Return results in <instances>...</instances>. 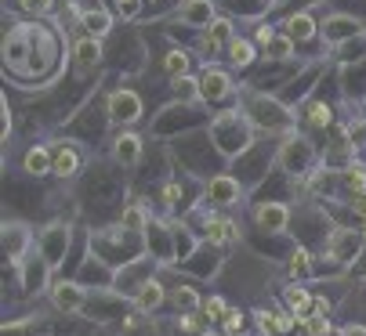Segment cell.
Returning a JSON list of instances; mask_svg holds the SVG:
<instances>
[{
    "instance_id": "cell-1",
    "label": "cell",
    "mask_w": 366,
    "mask_h": 336,
    "mask_svg": "<svg viewBox=\"0 0 366 336\" xmlns=\"http://www.w3.org/2000/svg\"><path fill=\"white\" fill-rule=\"evenodd\" d=\"M207 134H211L214 152L225 156V159H236V156L250 152V145H254V123L239 108L218 112V116L211 120V127H207Z\"/></svg>"
},
{
    "instance_id": "cell-2",
    "label": "cell",
    "mask_w": 366,
    "mask_h": 336,
    "mask_svg": "<svg viewBox=\"0 0 366 336\" xmlns=\"http://www.w3.org/2000/svg\"><path fill=\"white\" fill-rule=\"evenodd\" d=\"M59 66V33L51 26H33V58L26 76H44V73H55Z\"/></svg>"
},
{
    "instance_id": "cell-3",
    "label": "cell",
    "mask_w": 366,
    "mask_h": 336,
    "mask_svg": "<svg viewBox=\"0 0 366 336\" xmlns=\"http://www.w3.org/2000/svg\"><path fill=\"white\" fill-rule=\"evenodd\" d=\"M247 116H250L254 127H265V131H287L290 127V112L276 98H265V94L247 98Z\"/></svg>"
},
{
    "instance_id": "cell-4",
    "label": "cell",
    "mask_w": 366,
    "mask_h": 336,
    "mask_svg": "<svg viewBox=\"0 0 366 336\" xmlns=\"http://www.w3.org/2000/svg\"><path fill=\"white\" fill-rule=\"evenodd\" d=\"M29 58H33V26H15V29H8V36H4V66H8L15 76H26Z\"/></svg>"
},
{
    "instance_id": "cell-5",
    "label": "cell",
    "mask_w": 366,
    "mask_h": 336,
    "mask_svg": "<svg viewBox=\"0 0 366 336\" xmlns=\"http://www.w3.org/2000/svg\"><path fill=\"white\" fill-rule=\"evenodd\" d=\"M312 163H316V148H312V141L290 134L283 141V148H280V166L287 174H294V178H305V174H312Z\"/></svg>"
},
{
    "instance_id": "cell-6",
    "label": "cell",
    "mask_w": 366,
    "mask_h": 336,
    "mask_svg": "<svg viewBox=\"0 0 366 336\" xmlns=\"http://www.w3.org/2000/svg\"><path fill=\"white\" fill-rule=\"evenodd\" d=\"M69 239H73L69 224H47V228L36 235V253H40V257L51 264V268H59V264L66 260Z\"/></svg>"
},
{
    "instance_id": "cell-7",
    "label": "cell",
    "mask_w": 366,
    "mask_h": 336,
    "mask_svg": "<svg viewBox=\"0 0 366 336\" xmlns=\"http://www.w3.org/2000/svg\"><path fill=\"white\" fill-rule=\"evenodd\" d=\"M243 199V185L232 174H214L211 181L203 185V203L211 210H229Z\"/></svg>"
},
{
    "instance_id": "cell-8",
    "label": "cell",
    "mask_w": 366,
    "mask_h": 336,
    "mask_svg": "<svg viewBox=\"0 0 366 336\" xmlns=\"http://www.w3.org/2000/svg\"><path fill=\"white\" fill-rule=\"evenodd\" d=\"M87 290L84 282H76V278H62V282H51V304H55V311L62 315H76L87 307Z\"/></svg>"
},
{
    "instance_id": "cell-9",
    "label": "cell",
    "mask_w": 366,
    "mask_h": 336,
    "mask_svg": "<svg viewBox=\"0 0 366 336\" xmlns=\"http://www.w3.org/2000/svg\"><path fill=\"white\" fill-rule=\"evenodd\" d=\"M19 271H22L19 282H22V293H26V297L51 290V271H55V268H51V264H47L40 253H29V257L19 264Z\"/></svg>"
},
{
    "instance_id": "cell-10",
    "label": "cell",
    "mask_w": 366,
    "mask_h": 336,
    "mask_svg": "<svg viewBox=\"0 0 366 336\" xmlns=\"http://www.w3.org/2000/svg\"><path fill=\"white\" fill-rule=\"evenodd\" d=\"M323 246H327V257H334L337 264H352L366 243H362V232H355V228H334Z\"/></svg>"
},
{
    "instance_id": "cell-11",
    "label": "cell",
    "mask_w": 366,
    "mask_h": 336,
    "mask_svg": "<svg viewBox=\"0 0 366 336\" xmlns=\"http://www.w3.org/2000/svg\"><path fill=\"white\" fill-rule=\"evenodd\" d=\"M232 76L225 73V69H218V66H207L203 73H199V101H207V105H218V101H225V98H232Z\"/></svg>"
},
{
    "instance_id": "cell-12",
    "label": "cell",
    "mask_w": 366,
    "mask_h": 336,
    "mask_svg": "<svg viewBox=\"0 0 366 336\" xmlns=\"http://www.w3.org/2000/svg\"><path fill=\"white\" fill-rule=\"evenodd\" d=\"M254 318H257L261 336H290L301 325V318L287 307H261V311H254Z\"/></svg>"
},
{
    "instance_id": "cell-13",
    "label": "cell",
    "mask_w": 366,
    "mask_h": 336,
    "mask_svg": "<svg viewBox=\"0 0 366 336\" xmlns=\"http://www.w3.org/2000/svg\"><path fill=\"white\" fill-rule=\"evenodd\" d=\"M232 40H236L232 19H214L207 29H199V51L207 54V58H214V54H225Z\"/></svg>"
},
{
    "instance_id": "cell-14",
    "label": "cell",
    "mask_w": 366,
    "mask_h": 336,
    "mask_svg": "<svg viewBox=\"0 0 366 336\" xmlns=\"http://www.w3.org/2000/svg\"><path fill=\"white\" fill-rule=\"evenodd\" d=\"M109 120H113L117 127L138 123V120H142V98H138L134 91H127V87L113 91V94H109Z\"/></svg>"
},
{
    "instance_id": "cell-15",
    "label": "cell",
    "mask_w": 366,
    "mask_h": 336,
    "mask_svg": "<svg viewBox=\"0 0 366 336\" xmlns=\"http://www.w3.org/2000/svg\"><path fill=\"white\" fill-rule=\"evenodd\" d=\"M254 224L261 232H269V235H280V232H287V224H290V206L276 203V199L257 203L254 206Z\"/></svg>"
},
{
    "instance_id": "cell-16",
    "label": "cell",
    "mask_w": 366,
    "mask_h": 336,
    "mask_svg": "<svg viewBox=\"0 0 366 336\" xmlns=\"http://www.w3.org/2000/svg\"><path fill=\"white\" fill-rule=\"evenodd\" d=\"M36 246V235L26 228V224H4V253L11 264H22Z\"/></svg>"
},
{
    "instance_id": "cell-17",
    "label": "cell",
    "mask_w": 366,
    "mask_h": 336,
    "mask_svg": "<svg viewBox=\"0 0 366 336\" xmlns=\"http://www.w3.org/2000/svg\"><path fill=\"white\" fill-rule=\"evenodd\" d=\"M80 148L73 141H59V145H51V174H59V178H76L80 174Z\"/></svg>"
},
{
    "instance_id": "cell-18",
    "label": "cell",
    "mask_w": 366,
    "mask_h": 336,
    "mask_svg": "<svg viewBox=\"0 0 366 336\" xmlns=\"http://www.w3.org/2000/svg\"><path fill=\"white\" fill-rule=\"evenodd\" d=\"M203 235H207V243H211V246H229V243L239 239V224L211 210V213L203 217Z\"/></svg>"
},
{
    "instance_id": "cell-19",
    "label": "cell",
    "mask_w": 366,
    "mask_h": 336,
    "mask_svg": "<svg viewBox=\"0 0 366 336\" xmlns=\"http://www.w3.org/2000/svg\"><path fill=\"white\" fill-rule=\"evenodd\" d=\"M145 246L156 260H164V264L178 257L174 253V228H164V224H156V220L145 228Z\"/></svg>"
},
{
    "instance_id": "cell-20",
    "label": "cell",
    "mask_w": 366,
    "mask_h": 336,
    "mask_svg": "<svg viewBox=\"0 0 366 336\" xmlns=\"http://www.w3.org/2000/svg\"><path fill=\"white\" fill-rule=\"evenodd\" d=\"M178 19L189 29H207V26L218 19L214 15V0H185V4L178 8Z\"/></svg>"
},
{
    "instance_id": "cell-21",
    "label": "cell",
    "mask_w": 366,
    "mask_h": 336,
    "mask_svg": "<svg viewBox=\"0 0 366 336\" xmlns=\"http://www.w3.org/2000/svg\"><path fill=\"white\" fill-rule=\"evenodd\" d=\"M167 300V286L160 282V278H149V282H142V290L131 297V304H134V311H142V315H152L156 307H160Z\"/></svg>"
},
{
    "instance_id": "cell-22",
    "label": "cell",
    "mask_w": 366,
    "mask_h": 336,
    "mask_svg": "<svg viewBox=\"0 0 366 336\" xmlns=\"http://www.w3.org/2000/svg\"><path fill=\"white\" fill-rule=\"evenodd\" d=\"M98 62H102V40L80 36L73 44V66H76V73H91V69H98Z\"/></svg>"
},
{
    "instance_id": "cell-23",
    "label": "cell",
    "mask_w": 366,
    "mask_h": 336,
    "mask_svg": "<svg viewBox=\"0 0 366 336\" xmlns=\"http://www.w3.org/2000/svg\"><path fill=\"white\" fill-rule=\"evenodd\" d=\"M113 159H117L120 166H138V163H142V138L131 134V131H120V134L113 138Z\"/></svg>"
},
{
    "instance_id": "cell-24",
    "label": "cell",
    "mask_w": 366,
    "mask_h": 336,
    "mask_svg": "<svg viewBox=\"0 0 366 336\" xmlns=\"http://www.w3.org/2000/svg\"><path fill=\"white\" fill-rule=\"evenodd\" d=\"M359 33H362V26H359L355 19H348V15H337V19L323 22V40H327L330 47H337V44H345V40H352V36H359Z\"/></svg>"
},
{
    "instance_id": "cell-25",
    "label": "cell",
    "mask_w": 366,
    "mask_h": 336,
    "mask_svg": "<svg viewBox=\"0 0 366 336\" xmlns=\"http://www.w3.org/2000/svg\"><path fill=\"white\" fill-rule=\"evenodd\" d=\"M225 58H229L232 69H250V66L257 62V47H254V40L236 36V40L229 44V51H225Z\"/></svg>"
},
{
    "instance_id": "cell-26",
    "label": "cell",
    "mask_w": 366,
    "mask_h": 336,
    "mask_svg": "<svg viewBox=\"0 0 366 336\" xmlns=\"http://www.w3.org/2000/svg\"><path fill=\"white\" fill-rule=\"evenodd\" d=\"M80 26H84V36H94V40H106L109 29H113V19L109 11H102V8H91L80 15Z\"/></svg>"
},
{
    "instance_id": "cell-27",
    "label": "cell",
    "mask_w": 366,
    "mask_h": 336,
    "mask_svg": "<svg viewBox=\"0 0 366 336\" xmlns=\"http://www.w3.org/2000/svg\"><path fill=\"white\" fill-rule=\"evenodd\" d=\"M283 33L294 40V44H305V40H312L320 29H316V22H312V15H305V11H297V15H290L287 22H283Z\"/></svg>"
},
{
    "instance_id": "cell-28",
    "label": "cell",
    "mask_w": 366,
    "mask_h": 336,
    "mask_svg": "<svg viewBox=\"0 0 366 336\" xmlns=\"http://www.w3.org/2000/svg\"><path fill=\"white\" fill-rule=\"evenodd\" d=\"M283 304H287V311L305 318V315H312V307H316V297H312L305 286H287L283 290Z\"/></svg>"
},
{
    "instance_id": "cell-29",
    "label": "cell",
    "mask_w": 366,
    "mask_h": 336,
    "mask_svg": "<svg viewBox=\"0 0 366 336\" xmlns=\"http://www.w3.org/2000/svg\"><path fill=\"white\" fill-rule=\"evenodd\" d=\"M22 170H26V174H33V178H44V174H51V148H44V145H33V148L26 152V159H22Z\"/></svg>"
},
{
    "instance_id": "cell-30",
    "label": "cell",
    "mask_w": 366,
    "mask_h": 336,
    "mask_svg": "<svg viewBox=\"0 0 366 336\" xmlns=\"http://www.w3.org/2000/svg\"><path fill=\"white\" fill-rule=\"evenodd\" d=\"M301 120H305V127H312V131H323V127L334 123V108H330L327 101H308Z\"/></svg>"
},
{
    "instance_id": "cell-31",
    "label": "cell",
    "mask_w": 366,
    "mask_h": 336,
    "mask_svg": "<svg viewBox=\"0 0 366 336\" xmlns=\"http://www.w3.org/2000/svg\"><path fill=\"white\" fill-rule=\"evenodd\" d=\"M337 181H341V188L348 192V199H355L359 192H366V170L359 163H348L345 170H337Z\"/></svg>"
},
{
    "instance_id": "cell-32",
    "label": "cell",
    "mask_w": 366,
    "mask_h": 336,
    "mask_svg": "<svg viewBox=\"0 0 366 336\" xmlns=\"http://www.w3.org/2000/svg\"><path fill=\"white\" fill-rule=\"evenodd\" d=\"M189 66H192V54H189V51H182V47H174V51H167V54H164V76H167V80L189 76Z\"/></svg>"
},
{
    "instance_id": "cell-33",
    "label": "cell",
    "mask_w": 366,
    "mask_h": 336,
    "mask_svg": "<svg viewBox=\"0 0 366 336\" xmlns=\"http://www.w3.org/2000/svg\"><path fill=\"white\" fill-rule=\"evenodd\" d=\"M120 224L127 232H138V235H145V228L152 224V217H149V210L142 206V203H131V206H124V213H120Z\"/></svg>"
},
{
    "instance_id": "cell-34",
    "label": "cell",
    "mask_w": 366,
    "mask_h": 336,
    "mask_svg": "<svg viewBox=\"0 0 366 336\" xmlns=\"http://www.w3.org/2000/svg\"><path fill=\"white\" fill-rule=\"evenodd\" d=\"M171 304L178 307V315H185V311H203V300H199L196 286H189V282H182V286L171 290Z\"/></svg>"
},
{
    "instance_id": "cell-35",
    "label": "cell",
    "mask_w": 366,
    "mask_h": 336,
    "mask_svg": "<svg viewBox=\"0 0 366 336\" xmlns=\"http://www.w3.org/2000/svg\"><path fill=\"white\" fill-rule=\"evenodd\" d=\"M261 51H265L269 62H287L290 54H294V40H290L287 33H276V36L269 40V47H261Z\"/></svg>"
},
{
    "instance_id": "cell-36",
    "label": "cell",
    "mask_w": 366,
    "mask_h": 336,
    "mask_svg": "<svg viewBox=\"0 0 366 336\" xmlns=\"http://www.w3.org/2000/svg\"><path fill=\"white\" fill-rule=\"evenodd\" d=\"M287 271H290V278H308L312 275V253L305 246H294V253L287 257Z\"/></svg>"
},
{
    "instance_id": "cell-37",
    "label": "cell",
    "mask_w": 366,
    "mask_h": 336,
    "mask_svg": "<svg viewBox=\"0 0 366 336\" xmlns=\"http://www.w3.org/2000/svg\"><path fill=\"white\" fill-rule=\"evenodd\" d=\"M337 51H341V62H359V58H366V33H359V36L337 44Z\"/></svg>"
},
{
    "instance_id": "cell-38",
    "label": "cell",
    "mask_w": 366,
    "mask_h": 336,
    "mask_svg": "<svg viewBox=\"0 0 366 336\" xmlns=\"http://www.w3.org/2000/svg\"><path fill=\"white\" fill-rule=\"evenodd\" d=\"M301 329H305L308 336H330V332H334V325H330V315H316V311L301 318Z\"/></svg>"
},
{
    "instance_id": "cell-39",
    "label": "cell",
    "mask_w": 366,
    "mask_h": 336,
    "mask_svg": "<svg viewBox=\"0 0 366 336\" xmlns=\"http://www.w3.org/2000/svg\"><path fill=\"white\" fill-rule=\"evenodd\" d=\"M171 87H174L178 101H196L199 98V76H178V80H171Z\"/></svg>"
},
{
    "instance_id": "cell-40",
    "label": "cell",
    "mask_w": 366,
    "mask_h": 336,
    "mask_svg": "<svg viewBox=\"0 0 366 336\" xmlns=\"http://www.w3.org/2000/svg\"><path fill=\"white\" fill-rule=\"evenodd\" d=\"M225 315H229V300H225V297L214 293V297L203 300V318H207V322H222Z\"/></svg>"
},
{
    "instance_id": "cell-41",
    "label": "cell",
    "mask_w": 366,
    "mask_h": 336,
    "mask_svg": "<svg viewBox=\"0 0 366 336\" xmlns=\"http://www.w3.org/2000/svg\"><path fill=\"white\" fill-rule=\"evenodd\" d=\"M243 325H247V315H243L239 307H229V315L222 318V329H225V336H239V332H243Z\"/></svg>"
},
{
    "instance_id": "cell-42",
    "label": "cell",
    "mask_w": 366,
    "mask_h": 336,
    "mask_svg": "<svg viewBox=\"0 0 366 336\" xmlns=\"http://www.w3.org/2000/svg\"><path fill=\"white\" fill-rule=\"evenodd\" d=\"M160 199H164V206L178 210V206H182V185H178V181H167V185L160 188Z\"/></svg>"
},
{
    "instance_id": "cell-43",
    "label": "cell",
    "mask_w": 366,
    "mask_h": 336,
    "mask_svg": "<svg viewBox=\"0 0 366 336\" xmlns=\"http://www.w3.org/2000/svg\"><path fill=\"white\" fill-rule=\"evenodd\" d=\"M51 4H55V0H19V8H22L26 15H47Z\"/></svg>"
},
{
    "instance_id": "cell-44",
    "label": "cell",
    "mask_w": 366,
    "mask_h": 336,
    "mask_svg": "<svg viewBox=\"0 0 366 336\" xmlns=\"http://www.w3.org/2000/svg\"><path fill=\"white\" fill-rule=\"evenodd\" d=\"M272 36H276V33H272V26H269V22H261V26L254 29V40H257L261 47H269V40H272Z\"/></svg>"
},
{
    "instance_id": "cell-45",
    "label": "cell",
    "mask_w": 366,
    "mask_h": 336,
    "mask_svg": "<svg viewBox=\"0 0 366 336\" xmlns=\"http://www.w3.org/2000/svg\"><path fill=\"white\" fill-rule=\"evenodd\" d=\"M113 4H117V11H120L124 19H134V15H138V0H113Z\"/></svg>"
},
{
    "instance_id": "cell-46",
    "label": "cell",
    "mask_w": 366,
    "mask_h": 336,
    "mask_svg": "<svg viewBox=\"0 0 366 336\" xmlns=\"http://www.w3.org/2000/svg\"><path fill=\"white\" fill-rule=\"evenodd\" d=\"M352 213H355L359 220H366V192H359V195L352 199Z\"/></svg>"
},
{
    "instance_id": "cell-47",
    "label": "cell",
    "mask_w": 366,
    "mask_h": 336,
    "mask_svg": "<svg viewBox=\"0 0 366 336\" xmlns=\"http://www.w3.org/2000/svg\"><path fill=\"white\" fill-rule=\"evenodd\" d=\"M341 332H345V336H366V325H345Z\"/></svg>"
},
{
    "instance_id": "cell-48",
    "label": "cell",
    "mask_w": 366,
    "mask_h": 336,
    "mask_svg": "<svg viewBox=\"0 0 366 336\" xmlns=\"http://www.w3.org/2000/svg\"><path fill=\"white\" fill-rule=\"evenodd\" d=\"M359 232H362V243H366V228H359Z\"/></svg>"
},
{
    "instance_id": "cell-49",
    "label": "cell",
    "mask_w": 366,
    "mask_h": 336,
    "mask_svg": "<svg viewBox=\"0 0 366 336\" xmlns=\"http://www.w3.org/2000/svg\"><path fill=\"white\" fill-rule=\"evenodd\" d=\"M199 336H214V332H199Z\"/></svg>"
},
{
    "instance_id": "cell-50",
    "label": "cell",
    "mask_w": 366,
    "mask_h": 336,
    "mask_svg": "<svg viewBox=\"0 0 366 336\" xmlns=\"http://www.w3.org/2000/svg\"><path fill=\"white\" fill-rule=\"evenodd\" d=\"M330 336H345V332H330Z\"/></svg>"
}]
</instances>
